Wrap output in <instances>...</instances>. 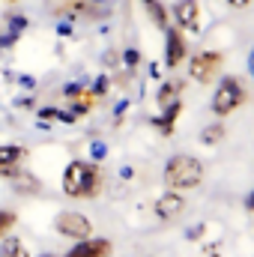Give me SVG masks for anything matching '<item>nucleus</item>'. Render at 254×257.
<instances>
[{
    "label": "nucleus",
    "mask_w": 254,
    "mask_h": 257,
    "mask_svg": "<svg viewBox=\"0 0 254 257\" xmlns=\"http://www.w3.org/2000/svg\"><path fill=\"white\" fill-rule=\"evenodd\" d=\"M60 186L69 197H99L102 192V171L96 162H87V159H72L63 168V177H60Z\"/></svg>",
    "instance_id": "f257e3e1"
},
{
    "label": "nucleus",
    "mask_w": 254,
    "mask_h": 257,
    "mask_svg": "<svg viewBox=\"0 0 254 257\" xmlns=\"http://www.w3.org/2000/svg\"><path fill=\"white\" fill-rule=\"evenodd\" d=\"M203 183V162L189 153H177L165 165V186L171 192H191Z\"/></svg>",
    "instance_id": "f03ea898"
},
{
    "label": "nucleus",
    "mask_w": 254,
    "mask_h": 257,
    "mask_svg": "<svg viewBox=\"0 0 254 257\" xmlns=\"http://www.w3.org/2000/svg\"><path fill=\"white\" fill-rule=\"evenodd\" d=\"M242 102H245V87H242V81L239 78H233V75H224L221 81H218V87H215V96H212V114L215 117H230L236 108H242Z\"/></svg>",
    "instance_id": "7ed1b4c3"
},
{
    "label": "nucleus",
    "mask_w": 254,
    "mask_h": 257,
    "mask_svg": "<svg viewBox=\"0 0 254 257\" xmlns=\"http://www.w3.org/2000/svg\"><path fill=\"white\" fill-rule=\"evenodd\" d=\"M54 230L72 239V242H81V239H90L93 236V221L84 215V212H75V209H63L54 215Z\"/></svg>",
    "instance_id": "20e7f679"
},
{
    "label": "nucleus",
    "mask_w": 254,
    "mask_h": 257,
    "mask_svg": "<svg viewBox=\"0 0 254 257\" xmlns=\"http://www.w3.org/2000/svg\"><path fill=\"white\" fill-rule=\"evenodd\" d=\"M221 60H224V57H221L218 51H197L189 63V78L197 81V84H209V81L218 75Z\"/></svg>",
    "instance_id": "39448f33"
},
{
    "label": "nucleus",
    "mask_w": 254,
    "mask_h": 257,
    "mask_svg": "<svg viewBox=\"0 0 254 257\" xmlns=\"http://www.w3.org/2000/svg\"><path fill=\"white\" fill-rule=\"evenodd\" d=\"M189 57V42H186V33L180 27H168L165 30V66L168 69H177Z\"/></svg>",
    "instance_id": "423d86ee"
},
{
    "label": "nucleus",
    "mask_w": 254,
    "mask_h": 257,
    "mask_svg": "<svg viewBox=\"0 0 254 257\" xmlns=\"http://www.w3.org/2000/svg\"><path fill=\"white\" fill-rule=\"evenodd\" d=\"M171 15L180 30L186 33H200V3L197 0H177L171 6Z\"/></svg>",
    "instance_id": "0eeeda50"
},
{
    "label": "nucleus",
    "mask_w": 254,
    "mask_h": 257,
    "mask_svg": "<svg viewBox=\"0 0 254 257\" xmlns=\"http://www.w3.org/2000/svg\"><path fill=\"white\" fill-rule=\"evenodd\" d=\"M27 156L30 153L21 144H0V180H12L27 162Z\"/></svg>",
    "instance_id": "6e6552de"
},
{
    "label": "nucleus",
    "mask_w": 254,
    "mask_h": 257,
    "mask_svg": "<svg viewBox=\"0 0 254 257\" xmlns=\"http://www.w3.org/2000/svg\"><path fill=\"white\" fill-rule=\"evenodd\" d=\"M156 218H162V221H177L180 215H183V209H186V197L180 192H168L165 194H159L156 197Z\"/></svg>",
    "instance_id": "1a4fd4ad"
},
{
    "label": "nucleus",
    "mask_w": 254,
    "mask_h": 257,
    "mask_svg": "<svg viewBox=\"0 0 254 257\" xmlns=\"http://www.w3.org/2000/svg\"><path fill=\"white\" fill-rule=\"evenodd\" d=\"M111 239H96V236H90V239H81V242H75L63 257H111Z\"/></svg>",
    "instance_id": "9d476101"
},
{
    "label": "nucleus",
    "mask_w": 254,
    "mask_h": 257,
    "mask_svg": "<svg viewBox=\"0 0 254 257\" xmlns=\"http://www.w3.org/2000/svg\"><path fill=\"white\" fill-rule=\"evenodd\" d=\"M183 114V102L177 99V102H171V105H165V111L159 114V117H153V126L159 128L162 135H174V126H177V117Z\"/></svg>",
    "instance_id": "9b49d317"
},
{
    "label": "nucleus",
    "mask_w": 254,
    "mask_h": 257,
    "mask_svg": "<svg viewBox=\"0 0 254 257\" xmlns=\"http://www.w3.org/2000/svg\"><path fill=\"white\" fill-rule=\"evenodd\" d=\"M12 192L15 194H39L42 192V180H36V174H30V171H18L15 177H12Z\"/></svg>",
    "instance_id": "f8f14e48"
},
{
    "label": "nucleus",
    "mask_w": 254,
    "mask_h": 257,
    "mask_svg": "<svg viewBox=\"0 0 254 257\" xmlns=\"http://www.w3.org/2000/svg\"><path fill=\"white\" fill-rule=\"evenodd\" d=\"M66 9H69V18H99V15H105V9L102 6H96L93 0H66Z\"/></svg>",
    "instance_id": "ddd939ff"
},
{
    "label": "nucleus",
    "mask_w": 254,
    "mask_h": 257,
    "mask_svg": "<svg viewBox=\"0 0 254 257\" xmlns=\"http://www.w3.org/2000/svg\"><path fill=\"white\" fill-rule=\"evenodd\" d=\"M141 3H144L150 21H153L159 30H168V27H171V24H168V6H165L162 0H141Z\"/></svg>",
    "instance_id": "4468645a"
},
{
    "label": "nucleus",
    "mask_w": 254,
    "mask_h": 257,
    "mask_svg": "<svg viewBox=\"0 0 254 257\" xmlns=\"http://www.w3.org/2000/svg\"><path fill=\"white\" fill-rule=\"evenodd\" d=\"M183 87H186L183 81H174V78H171V81H165V84L159 87V93H156V102H159L162 108H165V105H171V102H177V99H180V93H183Z\"/></svg>",
    "instance_id": "2eb2a0df"
},
{
    "label": "nucleus",
    "mask_w": 254,
    "mask_h": 257,
    "mask_svg": "<svg viewBox=\"0 0 254 257\" xmlns=\"http://www.w3.org/2000/svg\"><path fill=\"white\" fill-rule=\"evenodd\" d=\"M93 105H96V96H93V93H90V87H87L81 96L69 99V108H66V111H72L75 117H81V114H90V111H93Z\"/></svg>",
    "instance_id": "dca6fc26"
},
{
    "label": "nucleus",
    "mask_w": 254,
    "mask_h": 257,
    "mask_svg": "<svg viewBox=\"0 0 254 257\" xmlns=\"http://www.w3.org/2000/svg\"><path fill=\"white\" fill-rule=\"evenodd\" d=\"M0 257H33V254L27 251V245L18 236H6V239H0Z\"/></svg>",
    "instance_id": "f3484780"
},
{
    "label": "nucleus",
    "mask_w": 254,
    "mask_h": 257,
    "mask_svg": "<svg viewBox=\"0 0 254 257\" xmlns=\"http://www.w3.org/2000/svg\"><path fill=\"white\" fill-rule=\"evenodd\" d=\"M27 27H30V18H27L24 12H9V15H6V33H15V36H21Z\"/></svg>",
    "instance_id": "a211bd4d"
},
{
    "label": "nucleus",
    "mask_w": 254,
    "mask_h": 257,
    "mask_svg": "<svg viewBox=\"0 0 254 257\" xmlns=\"http://www.w3.org/2000/svg\"><path fill=\"white\" fill-rule=\"evenodd\" d=\"M15 224H18V212H15V209H3V206H0V239L12 236Z\"/></svg>",
    "instance_id": "6ab92c4d"
},
{
    "label": "nucleus",
    "mask_w": 254,
    "mask_h": 257,
    "mask_svg": "<svg viewBox=\"0 0 254 257\" xmlns=\"http://www.w3.org/2000/svg\"><path fill=\"white\" fill-rule=\"evenodd\" d=\"M224 138V126L221 123H215V126H206L203 132H200V141L206 144V147H212V144H218Z\"/></svg>",
    "instance_id": "aec40b11"
},
{
    "label": "nucleus",
    "mask_w": 254,
    "mask_h": 257,
    "mask_svg": "<svg viewBox=\"0 0 254 257\" xmlns=\"http://www.w3.org/2000/svg\"><path fill=\"white\" fill-rule=\"evenodd\" d=\"M108 87H111V81H108V75H99V78H96V84L90 87V93H93V96L99 99V96H105V93H108Z\"/></svg>",
    "instance_id": "412c9836"
},
{
    "label": "nucleus",
    "mask_w": 254,
    "mask_h": 257,
    "mask_svg": "<svg viewBox=\"0 0 254 257\" xmlns=\"http://www.w3.org/2000/svg\"><path fill=\"white\" fill-rule=\"evenodd\" d=\"M84 90H87V84H84V81H72V84H66V87H63V96H66V99H75V96H81Z\"/></svg>",
    "instance_id": "4be33fe9"
},
{
    "label": "nucleus",
    "mask_w": 254,
    "mask_h": 257,
    "mask_svg": "<svg viewBox=\"0 0 254 257\" xmlns=\"http://www.w3.org/2000/svg\"><path fill=\"white\" fill-rule=\"evenodd\" d=\"M90 156H93V162H102V159L108 156V147H105L102 141H93V144H90Z\"/></svg>",
    "instance_id": "5701e85b"
},
{
    "label": "nucleus",
    "mask_w": 254,
    "mask_h": 257,
    "mask_svg": "<svg viewBox=\"0 0 254 257\" xmlns=\"http://www.w3.org/2000/svg\"><path fill=\"white\" fill-rule=\"evenodd\" d=\"M123 63H126L129 69H135V66L141 63V51H138V48H126V51H123Z\"/></svg>",
    "instance_id": "b1692460"
},
{
    "label": "nucleus",
    "mask_w": 254,
    "mask_h": 257,
    "mask_svg": "<svg viewBox=\"0 0 254 257\" xmlns=\"http://www.w3.org/2000/svg\"><path fill=\"white\" fill-rule=\"evenodd\" d=\"M57 36H63V39L72 36V24L69 21H57Z\"/></svg>",
    "instance_id": "393cba45"
},
{
    "label": "nucleus",
    "mask_w": 254,
    "mask_h": 257,
    "mask_svg": "<svg viewBox=\"0 0 254 257\" xmlns=\"http://www.w3.org/2000/svg\"><path fill=\"white\" fill-rule=\"evenodd\" d=\"M15 105L18 108H33V99L30 96H21V99H15Z\"/></svg>",
    "instance_id": "a878e982"
},
{
    "label": "nucleus",
    "mask_w": 254,
    "mask_h": 257,
    "mask_svg": "<svg viewBox=\"0 0 254 257\" xmlns=\"http://www.w3.org/2000/svg\"><path fill=\"white\" fill-rule=\"evenodd\" d=\"M227 6H233V9H245V6H251V0H227Z\"/></svg>",
    "instance_id": "bb28decb"
},
{
    "label": "nucleus",
    "mask_w": 254,
    "mask_h": 257,
    "mask_svg": "<svg viewBox=\"0 0 254 257\" xmlns=\"http://www.w3.org/2000/svg\"><path fill=\"white\" fill-rule=\"evenodd\" d=\"M18 81H21V84H24V87H27V90H33V87H36V81H33V78H30V75H21V78H18Z\"/></svg>",
    "instance_id": "cd10ccee"
},
{
    "label": "nucleus",
    "mask_w": 254,
    "mask_h": 257,
    "mask_svg": "<svg viewBox=\"0 0 254 257\" xmlns=\"http://www.w3.org/2000/svg\"><path fill=\"white\" fill-rule=\"evenodd\" d=\"M245 209H248V212H254V192L245 197Z\"/></svg>",
    "instance_id": "c85d7f7f"
},
{
    "label": "nucleus",
    "mask_w": 254,
    "mask_h": 257,
    "mask_svg": "<svg viewBox=\"0 0 254 257\" xmlns=\"http://www.w3.org/2000/svg\"><path fill=\"white\" fill-rule=\"evenodd\" d=\"M248 69H251V75H254V48H251V57H248Z\"/></svg>",
    "instance_id": "c756f323"
},
{
    "label": "nucleus",
    "mask_w": 254,
    "mask_h": 257,
    "mask_svg": "<svg viewBox=\"0 0 254 257\" xmlns=\"http://www.w3.org/2000/svg\"><path fill=\"white\" fill-rule=\"evenodd\" d=\"M93 3H96V6H105V3H108V0H93Z\"/></svg>",
    "instance_id": "7c9ffc66"
},
{
    "label": "nucleus",
    "mask_w": 254,
    "mask_h": 257,
    "mask_svg": "<svg viewBox=\"0 0 254 257\" xmlns=\"http://www.w3.org/2000/svg\"><path fill=\"white\" fill-rule=\"evenodd\" d=\"M36 257H57V254H36Z\"/></svg>",
    "instance_id": "2f4dec72"
},
{
    "label": "nucleus",
    "mask_w": 254,
    "mask_h": 257,
    "mask_svg": "<svg viewBox=\"0 0 254 257\" xmlns=\"http://www.w3.org/2000/svg\"><path fill=\"white\" fill-rule=\"evenodd\" d=\"M6 3H15V0H6Z\"/></svg>",
    "instance_id": "473e14b6"
}]
</instances>
